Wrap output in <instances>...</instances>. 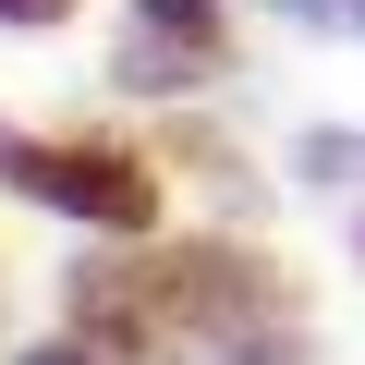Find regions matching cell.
<instances>
[{
	"label": "cell",
	"instance_id": "obj_1",
	"mask_svg": "<svg viewBox=\"0 0 365 365\" xmlns=\"http://www.w3.org/2000/svg\"><path fill=\"white\" fill-rule=\"evenodd\" d=\"M0 170H13L37 207H73V220H98V232H146V220H158V182H146L134 158H110V146H37V134L0 122Z\"/></svg>",
	"mask_w": 365,
	"mask_h": 365
},
{
	"label": "cell",
	"instance_id": "obj_2",
	"mask_svg": "<svg viewBox=\"0 0 365 365\" xmlns=\"http://www.w3.org/2000/svg\"><path fill=\"white\" fill-rule=\"evenodd\" d=\"M207 61H220L207 0H146L122 37V86H207Z\"/></svg>",
	"mask_w": 365,
	"mask_h": 365
},
{
	"label": "cell",
	"instance_id": "obj_3",
	"mask_svg": "<svg viewBox=\"0 0 365 365\" xmlns=\"http://www.w3.org/2000/svg\"><path fill=\"white\" fill-rule=\"evenodd\" d=\"M73 0H0V25H61Z\"/></svg>",
	"mask_w": 365,
	"mask_h": 365
},
{
	"label": "cell",
	"instance_id": "obj_4",
	"mask_svg": "<svg viewBox=\"0 0 365 365\" xmlns=\"http://www.w3.org/2000/svg\"><path fill=\"white\" fill-rule=\"evenodd\" d=\"M25 365H86V353H25Z\"/></svg>",
	"mask_w": 365,
	"mask_h": 365
}]
</instances>
